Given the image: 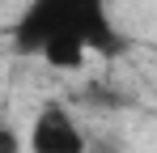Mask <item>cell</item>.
I'll list each match as a JSON object with an SVG mask.
<instances>
[{
	"mask_svg": "<svg viewBox=\"0 0 157 153\" xmlns=\"http://www.w3.org/2000/svg\"><path fill=\"white\" fill-rule=\"evenodd\" d=\"M0 153H26V140L13 128H0Z\"/></svg>",
	"mask_w": 157,
	"mask_h": 153,
	"instance_id": "obj_3",
	"label": "cell"
},
{
	"mask_svg": "<svg viewBox=\"0 0 157 153\" xmlns=\"http://www.w3.org/2000/svg\"><path fill=\"white\" fill-rule=\"evenodd\" d=\"M26 153H89V136L72 106L64 102H43L26 128Z\"/></svg>",
	"mask_w": 157,
	"mask_h": 153,
	"instance_id": "obj_2",
	"label": "cell"
},
{
	"mask_svg": "<svg viewBox=\"0 0 157 153\" xmlns=\"http://www.w3.org/2000/svg\"><path fill=\"white\" fill-rule=\"evenodd\" d=\"M13 43L38 55L47 68L77 73L98 51L115 47L110 9L106 0H34L17 22Z\"/></svg>",
	"mask_w": 157,
	"mask_h": 153,
	"instance_id": "obj_1",
	"label": "cell"
}]
</instances>
